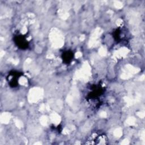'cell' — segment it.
Returning <instances> with one entry per match:
<instances>
[{
    "mask_svg": "<svg viewBox=\"0 0 145 145\" xmlns=\"http://www.w3.org/2000/svg\"><path fill=\"white\" fill-rule=\"evenodd\" d=\"M108 143V139L105 134H92L88 138L86 144H105Z\"/></svg>",
    "mask_w": 145,
    "mask_h": 145,
    "instance_id": "obj_1",
    "label": "cell"
},
{
    "mask_svg": "<svg viewBox=\"0 0 145 145\" xmlns=\"http://www.w3.org/2000/svg\"><path fill=\"white\" fill-rule=\"evenodd\" d=\"M14 40L16 45L21 49H26L28 46V42L24 36H16L14 38Z\"/></svg>",
    "mask_w": 145,
    "mask_h": 145,
    "instance_id": "obj_2",
    "label": "cell"
},
{
    "mask_svg": "<svg viewBox=\"0 0 145 145\" xmlns=\"http://www.w3.org/2000/svg\"><path fill=\"white\" fill-rule=\"evenodd\" d=\"M19 76H20V72H13L8 75V83L11 87H15L18 85V80Z\"/></svg>",
    "mask_w": 145,
    "mask_h": 145,
    "instance_id": "obj_3",
    "label": "cell"
},
{
    "mask_svg": "<svg viewBox=\"0 0 145 145\" xmlns=\"http://www.w3.org/2000/svg\"><path fill=\"white\" fill-rule=\"evenodd\" d=\"M73 53L71 51H66L62 54V59L65 63H70L73 58Z\"/></svg>",
    "mask_w": 145,
    "mask_h": 145,
    "instance_id": "obj_4",
    "label": "cell"
}]
</instances>
